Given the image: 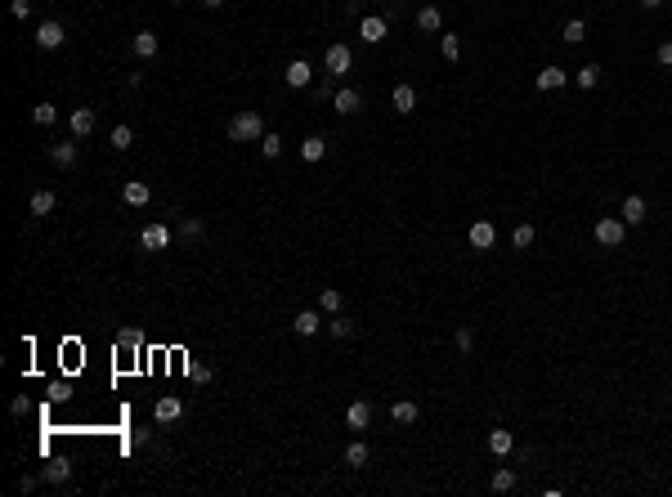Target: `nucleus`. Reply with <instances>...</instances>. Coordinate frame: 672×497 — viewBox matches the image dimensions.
<instances>
[{
  "instance_id": "5",
  "label": "nucleus",
  "mask_w": 672,
  "mask_h": 497,
  "mask_svg": "<svg viewBox=\"0 0 672 497\" xmlns=\"http://www.w3.org/2000/svg\"><path fill=\"white\" fill-rule=\"evenodd\" d=\"M153 417H157V422H162V426H175L179 417H184V404H179L175 395H162V399H157V404H153Z\"/></svg>"
},
{
  "instance_id": "18",
  "label": "nucleus",
  "mask_w": 672,
  "mask_h": 497,
  "mask_svg": "<svg viewBox=\"0 0 672 497\" xmlns=\"http://www.w3.org/2000/svg\"><path fill=\"white\" fill-rule=\"evenodd\" d=\"M157 50H162V41H157V32H135V54H139V59H153Z\"/></svg>"
},
{
  "instance_id": "30",
  "label": "nucleus",
  "mask_w": 672,
  "mask_h": 497,
  "mask_svg": "<svg viewBox=\"0 0 672 497\" xmlns=\"http://www.w3.org/2000/svg\"><path fill=\"white\" fill-rule=\"evenodd\" d=\"M32 121H36V126H54V121H59V108H54V103H36Z\"/></svg>"
},
{
  "instance_id": "21",
  "label": "nucleus",
  "mask_w": 672,
  "mask_h": 497,
  "mask_svg": "<svg viewBox=\"0 0 672 497\" xmlns=\"http://www.w3.org/2000/svg\"><path fill=\"white\" fill-rule=\"evenodd\" d=\"M54 206H59V197H54L50 188H41V193H32V215H50Z\"/></svg>"
},
{
  "instance_id": "37",
  "label": "nucleus",
  "mask_w": 672,
  "mask_h": 497,
  "mask_svg": "<svg viewBox=\"0 0 672 497\" xmlns=\"http://www.w3.org/2000/svg\"><path fill=\"white\" fill-rule=\"evenodd\" d=\"M139 341H144V336H139L135 327H121V332H117V345H121V350H139Z\"/></svg>"
},
{
  "instance_id": "3",
  "label": "nucleus",
  "mask_w": 672,
  "mask_h": 497,
  "mask_svg": "<svg viewBox=\"0 0 672 497\" xmlns=\"http://www.w3.org/2000/svg\"><path fill=\"white\" fill-rule=\"evenodd\" d=\"M466 242L475 246V251H493V242H498V228L489 224V219H475V224L466 228Z\"/></svg>"
},
{
  "instance_id": "39",
  "label": "nucleus",
  "mask_w": 672,
  "mask_h": 497,
  "mask_svg": "<svg viewBox=\"0 0 672 497\" xmlns=\"http://www.w3.org/2000/svg\"><path fill=\"white\" fill-rule=\"evenodd\" d=\"M453 341H457V350H462V354H471V345H475V336H471V327H457V336H453Z\"/></svg>"
},
{
  "instance_id": "7",
  "label": "nucleus",
  "mask_w": 672,
  "mask_h": 497,
  "mask_svg": "<svg viewBox=\"0 0 672 497\" xmlns=\"http://www.w3.org/2000/svg\"><path fill=\"white\" fill-rule=\"evenodd\" d=\"M139 246H144V251H166V246H170V228L166 224H148L144 233H139Z\"/></svg>"
},
{
  "instance_id": "27",
  "label": "nucleus",
  "mask_w": 672,
  "mask_h": 497,
  "mask_svg": "<svg viewBox=\"0 0 672 497\" xmlns=\"http://www.w3.org/2000/svg\"><path fill=\"white\" fill-rule=\"evenodd\" d=\"M68 475H72V466H63V462H50V466L41 471V480H45V484H68Z\"/></svg>"
},
{
  "instance_id": "4",
  "label": "nucleus",
  "mask_w": 672,
  "mask_h": 497,
  "mask_svg": "<svg viewBox=\"0 0 672 497\" xmlns=\"http://www.w3.org/2000/svg\"><path fill=\"white\" fill-rule=\"evenodd\" d=\"M349 63H354V54H349V45H327V76H349Z\"/></svg>"
},
{
  "instance_id": "17",
  "label": "nucleus",
  "mask_w": 672,
  "mask_h": 497,
  "mask_svg": "<svg viewBox=\"0 0 672 497\" xmlns=\"http://www.w3.org/2000/svg\"><path fill=\"white\" fill-rule=\"evenodd\" d=\"M511 448H516V439H511V430H489V453H493V457H507Z\"/></svg>"
},
{
  "instance_id": "31",
  "label": "nucleus",
  "mask_w": 672,
  "mask_h": 497,
  "mask_svg": "<svg viewBox=\"0 0 672 497\" xmlns=\"http://www.w3.org/2000/svg\"><path fill=\"white\" fill-rule=\"evenodd\" d=\"M390 417H394L399 426H412V422H417V404H408V399H403V404L390 408Z\"/></svg>"
},
{
  "instance_id": "34",
  "label": "nucleus",
  "mask_w": 672,
  "mask_h": 497,
  "mask_svg": "<svg viewBox=\"0 0 672 497\" xmlns=\"http://www.w3.org/2000/svg\"><path fill=\"white\" fill-rule=\"evenodd\" d=\"M439 54H444V59H457V54H462V41H457V32L439 36Z\"/></svg>"
},
{
  "instance_id": "20",
  "label": "nucleus",
  "mask_w": 672,
  "mask_h": 497,
  "mask_svg": "<svg viewBox=\"0 0 672 497\" xmlns=\"http://www.w3.org/2000/svg\"><path fill=\"white\" fill-rule=\"evenodd\" d=\"M340 305H345V296H340L336 287H323V291H318V309L323 314H340Z\"/></svg>"
},
{
  "instance_id": "16",
  "label": "nucleus",
  "mask_w": 672,
  "mask_h": 497,
  "mask_svg": "<svg viewBox=\"0 0 672 497\" xmlns=\"http://www.w3.org/2000/svg\"><path fill=\"white\" fill-rule=\"evenodd\" d=\"M68 126H72V135H77V139H85V135L94 130V108H77V112L68 117Z\"/></svg>"
},
{
  "instance_id": "24",
  "label": "nucleus",
  "mask_w": 672,
  "mask_h": 497,
  "mask_svg": "<svg viewBox=\"0 0 672 497\" xmlns=\"http://www.w3.org/2000/svg\"><path fill=\"white\" fill-rule=\"evenodd\" d=\"M345 466H349V471L367 466V444H358V439H354V444H345Z\"/></svg>"
},
{
  "instance_id": "23",
  "label": "nucleus",
  "mask_w": 672,
  "mask_h": 497,
  "mask_svg": "<svg viewBox=\"0 0 672 497\" xmlns=\"http://www.w3.org/2000/svg\"><path fill=\"white\" fill-rule=\"evenodd\" d=\"M323 152H327V139H318V135H309L305 143H300V157L305 161H323Z\"/></svg>"
},
{
  "instance_id": "43",
  "label": "nucleus",
  "mask_w": 672,
  "mask_h": 497,
  "mask_svg": "<svg viewBox=\"0 0 672 497\" xmlns=\"http://www.w3.org/2000/svg\"><path fill=\"white\" fill-rule=\"evenodd\" d=\"M637 5H641V9H659V5H664V0H637Z\"/></svg>"
},
{
  "instance_id": "28",
  "label": "nucleus",
  "mask_w": 672,
  "mask_h": 497,
  "mask_svg": "<svg viewBox=\"0 0 672 497\" xmlns=\"http://www.w3.org/2000/svg\"><path fill=\"white\" fill-rule=\"evenodd\" d=\"M579 85H583V90H596V85H601V63H583V68H579Z\"/></svg>"
},
{
  "instance_id": "11",
  "label": "nucleus",
  "mask_w": 672,
  "mask_h": 497,
  "mask_svg": "<svg viewBox=\"0 0 672 497\" xmlns=\"http://www.w3.org/2000/svg\"><path fill=\"white\" fill-rule=\"evenodd\" d=\"M282 76H287V85H291V90H305V85L314 81V68H309L305 59H291V63H287V72H282Z\"/></svg>"
},
{
  "instance_id": "14",
  "label": "nucleus",
  "mask_w": 672,
  "mask_h": 497,
  "mask_svg": "<svg viewBox=\"0 0 672 497\" xmlns=\"http://www.w3.org/2000/svg\"><path fill=\"white\" fill-rule=\"evenodd\" d=\"M318 327H323V318H318L314 309H300L296 318H291V332H296V336H314Z\"/></svg>"
},
{
  "instance_id": "32",
  "label": "nucleus",
  "mask_w": 672,
  "mask_h": 497,
  "mask_svg": "<svg viewBox=\"0 0 672 497\" xmlns=\"http://www.w3.org/2000/svg\"><path fill=\"white\" fill-rule=\"evenodd\" d=\"M179 237H184V242H197V237H202V219H197V215H188L184 224H179Z\"/></svg>"
},
{
  "instance_id": "2",
  "label": "nucleus",
  "mask_w": 672,
  "mask_h": 497,
  "mask_svg": "<svg viewBox=\"0 0 672 497\" xmlns=\"http://www.w3.org/2000/svg\"><path fill=\"white\" fill-rule=\"evenodd\" d=\"M592 233H596V242H601V246H623V233H628V224H623V215H619V219H614V215H601Z\"/></svg>"
},
{
  "instance_id": "40",
  "label": "nucleus",
  "mask_w": 672,
  "mask_h": 497,
  "mask_svg": "<svg viewBox=\"0 0 672 497\" xmlns=\"http://www.w3.org/2000/svg\"><path fill=\"white\" fill-rule=\"evenodd\" d=\"M9 14H14V18H27V14H32V0H9Z\"/></svg>"
},
{
  "instance_id": "25",
  "label": "nucleus",
  "mask_w": 672,
  "mask_h": 497,
  "mask_svg": "<svg viewBox=\"0 0 672 497\" xmlns=\"http://www.w3.org/2000/svg\"><path fill=\"white\" fill-rule=\"evenodd\" d=\"M50 161H54V166H72V161H77V143H54Z\"/></svg>"
},
{
  "instance_id": "36",
  "label": "nucleus",
  "mask_w": 672,
  "mask_h": 497,
  "mask_svg": "<svg viewBox=\"0 0 672 497\" xmlns=\"http://www.w3.org/2000/svg\"><path fill=\"white\" fill-rule=\"evenodd\" d=\"M327 332H332L336 341H345V336H354V323H349V318H332V323H327Z\"/></svg>"
},
{
  "instance_id": "45",
  "label": "nucleus",
  "mask_w": 672,
  "mask_h": 497,
  "mask_svg": "<svg viewBox=\"0 0 672 497\" xmlns=\"http://www.w3.org/2000/svg\"><path fill=\"white\" fill-rule=\"evenodd\" d=\"M170 5H184V0H170Z\"/></svg>"
},
{
  "instance_id": "6",
  "label": "nucleus",
  "mask_w": 672,
  "mask_h": 497,
  "mask_svg": "<svg viewBox=\"0 0 672 497\" xmlns=\"http://www.w3.org/2000/svg\"><path fill=\"white\" fill-rule=\"evenodd\" d=\"M63 41H68V36H63V23H41L36 27V45H41V50H63Z\"/></svg>"
},
{
  "instance_id": "8",
  "label": "nucleus",
  "mask_w": 672,
  "mask_h": 497,
  "mask_svg": "<svg viewBox=\"0 0 672 497\" xmlns=\"http://www.w3.org/2000/svg\"><path fill=\"white\" fill-rule=\"evenodd\" d=\"M345 426L349 430H367L372 426V404H367V399H354V404L345 408Z\"/></svg>"
},
{
  "instance_id": "1",
  "label": "nucleus",
  "mask_w": 672,
  "mask_h": 497,
  "mask_svg": "<svg viewBox=\"0 0 672 497\" xmlns=\"http://www.w3.org/2000/svg\"><path fill=\"white\" fill-rule=\"evenodd\" d=\"M229 139H233V143H251V139H264V121H260V112H255V108L238 112V117L229 121Z\"/></svg>"
},
{
  "instance_id": "15",
  "label": "nucleus",
  "mask_w": 672,
  "mask_h": 497,
  "mask_svg": "<svg viewBox=\"0 0 672 497\" xmlns=\"http://www.w3.org/2000/svg\"><path fill=\"white\" fill-rule=\"evenodd\" d=\"M623 224H641V219H646V197H637V193H632V197H623Z\"/></svg>"
},
{
  "instance_id": "33",
  "label": "nucleus",
  "mask_w": 672,
  "mask_h": 497,
  "mask_svg": "<svg viewBox=\"0 0 672 497\" xmlns=\"http://www.w3.org/2000/svg\"><path fill=\"white\" fill-rule=\"evenodd\" d=\"M511 242H516V251H525V246H534V224H516V233H511Z\"/></svg>"
},
{
  "instance_id": "42",
  "label": "nucleus",
  "mask_w": 672,
  "mask_h": 497,
  "mask_svg": "<svg viewBox=\"0 0 672 497\" xmlns=\"http://www.w3.org/2000/svg\"><path fill=\"white\" fill-rule=\"evenodd\" d=\"M148 444V430H130V448H144Z\"/></svg>"
},
{
  "instance_id": "44",
  "label": "nucleus",
  "mask_w": 672,
  "mask_h": 497,
  "mask_svg": "<svg viewBox=\"0 0 672 497\" xmlns=\"http://www.w3.org/2000/svg\"><path fill=\"white\" fill-rule=\"evenodd\" d=\"M202 5H206V9H220V5H224V0H202Z\"/></svg>"
},
{
  "instance_id": "41",
  "label": "nucleus",
  "mask_w": 672,
  "mask_h": 497,
  "mask_svg": "<svg viewBox=\"0 0 672 497\" xmlns=\"http://www.w3.org/2000/svg\"><path fill=\"white\" fill-rule=\"evenodd\" d=\"M655 59L664 63V68H672V41H664V45H659V54H655Z\"/></svg>"
},
{
  "instance_id": "26",
  "label": "nucleus",
  "mask_w": 672,
  "mask_h": 497,
  "mask_svg": "<svg viewBox=\"0 0 672 497\" xmlns=\"http://www.w3.org/2000/svg\"><path fill=\"white\" fill-rule=\"evenodd\" d=\"M588 41V23H583V18H570V23H565V45H583Z\"/></svg>"
},
{
  "instance_id": "19",
  "label": "nucleus",
  "mask_w": 672,
  "mask_h": 497,
  "mask_svg": "<svg viewBox=\"0 0 672 497\" xmlns=\"http://www.w3.org/2000/svg\"><path fill=\"white\" fill-rule=\"evenodd\" d=\"M417 27H421V32H439V27H444V14L435 5H421L417 9Z\"/></svg>"
},
{
  "instance_id": "29",
  "label": "nucleus",
  "mask_w": 672,
  "mask_h": 497,
  "mask_svg": "<svg viewBox=\"0 0 672 497\" xmlns=\"http://www.w3.org/2000/svg\"><path fill=\"white\" fill-rule=\"evenodd\" d=\"M516 489V471H511V466H498L493 471V493H511Z\"/></svg>"
},
{
  "instance_id": "38",
  "label": "nucleus",
  "mask_w": 672,
  "mask_h": 497,
  "mask_svg": "<svg viewBox=\"0 0 672 497\" xmlns=\"http://www.w3.org/2000/svg\"><path fill=\"white\" fill-rule=\"evenodd\" d=\"M260 152H264V157L273 161V157L282 152V139H278V135H264V139H260Z\"/></svg>"
},
{
  "instance_id": "9",
  "label": "nucleus",
  "mask_w": 672,
  "mask_h": 497,
  "mask_svg": "<svg viewBox=\"0 0 672 497\" xmlns=\"http://www.w3.org/2000/svg\"><path fill=\"white\" fill-rule=\"evenodd\" d=\"M148 197H153V188H148L144 179H126V184H121V202L126 206H148Z\"/></svg>"
},
{
  "instance_id": "22",
  "label": "nucleus",
  "mask_w": 672,
  "mask_h": 497,
  "mask_svg": "<svg viewBox=\"0 0 672 497\" xmlns=\"http://www.w3.org/2000/svg\"><path fill=\"white\" fill-rule=\"evenodd\" d=\"M565 85V68H543L538 72V90H561Z\"/></svg>"
},
{
  "instance_id": "35",
  "label": "nucleus",
  "mask_w": 672,
  "mask_h": 497,
  "mask_svg": "<svg viewBox=\"0 0 672 497\" xmlns=\"http://www.w3.org/2000/svg\"><path fill=\"white\" fill-rule=\"evenodd\" d=\"M130 143H135V130H130V126H117V130H112V148H117V152H126Z\"/></svg>"
},
{
  "instance_id": "12",
  "label": "nucleus",
  "mask_w": 672,
  "mask_h": 497,
  "mask_svg": "<svg viewBox=\"0 0 672 497\" xmlns=\"http://www.w3.org/2000/svg\"><path fill=\"white\" fill-rule=\"evenodd\" d=\"M358 36H363L367 45H381L385 41V18H376V14H367L363 23H358Z\"/></svg>"
},
{
  "instance_id": "10",
  "label": "nucleus",
  "mask_w": 672,
  "mask_h": 497,
  "mask_svg": "<svg viewBox=\"0 0 672 497\" xmlns=\"http://www.w3.org/2000/svg\"><path fill=\"white\" fill-rule=\"evenodd\" d=\"M332 108L340 112V117H354V112H363V94H358V90H336Z\"/></svg>"
},
{
  "instance_id": "13",
  "label": "nucleus",
  "mask_w": 672,
  "mask_h": 497,
  "mask_svg": "<svg viewBox=\"0 0 672 497\" xmlns=\"http://www.w3.org/2000/svg\"><path fill=\"white\" fill-rule=\"evenodd\" d=\"M390 103H394V112H399V117H408V112L417 108V90H412V85H394Z\"/></svg>"
}]
</instances>
